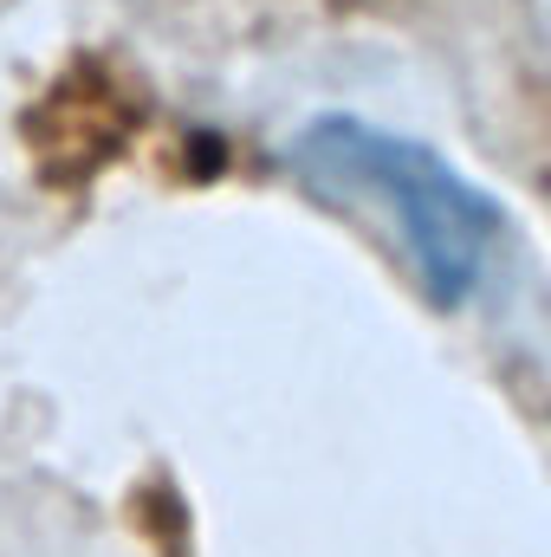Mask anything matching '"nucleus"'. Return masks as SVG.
Instances as JSON below:
<instances>
[{"instance_id": "1", "label": "nucleus", "mask_w": 551, "mask_h": 557, "mask_svg": "<svg viewBox=\"0 0 551 557\" xmlns=\"http://www.w3.org/2000/svg\"><path fill=\"white\" fill-rule=\"evenodd\" d=\"M305 182L370 201L396 221L403 247L415 260V278L434 305H467L500 247V208L428 143L377 131L364 117H318L292 143Z\"/></svg>"}]
</instances>
